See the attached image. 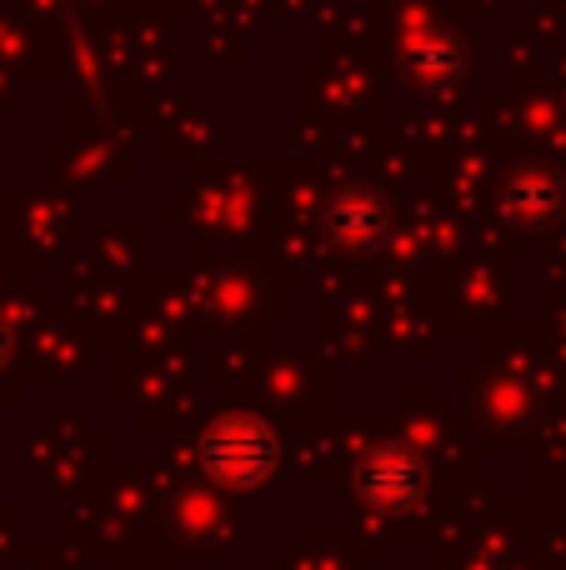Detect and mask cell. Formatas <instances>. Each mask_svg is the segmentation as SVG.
<instances>
[{
  "mask_svg": "<svg viewBox=\"0 0 566 570\" xmlns=\"http://www.w3.org/2000/svg\"><path fill=\"white\" fill-rule=\"evenodd\" d=\"M276 435L271 425L251 421V415H226L221 425H211V435L201 441V465L226 485H256L276 471Z\"/></svg>",
  "mask_w": 566,
  "mask_h": 570,
  "instance_id": "obj_1",
  "label": "cell"
},
{
  "mask_svg": "<svg viewBox=\"0 0 566 570\" xmlns=\"http://www.w3.org/2000/svg\"><path fill=\"white\" fill-rule=\"evenodd\" d=\"M361 485L377 505H411L427 485V465H421L417 451H401V445H387L377 451L367 465H361Z\"/></svg>",
  "mask_w": 566,
  "mask_h": 570,
  "instance_id": "obj_2",
  "label": "cell"
}]
</instances>
